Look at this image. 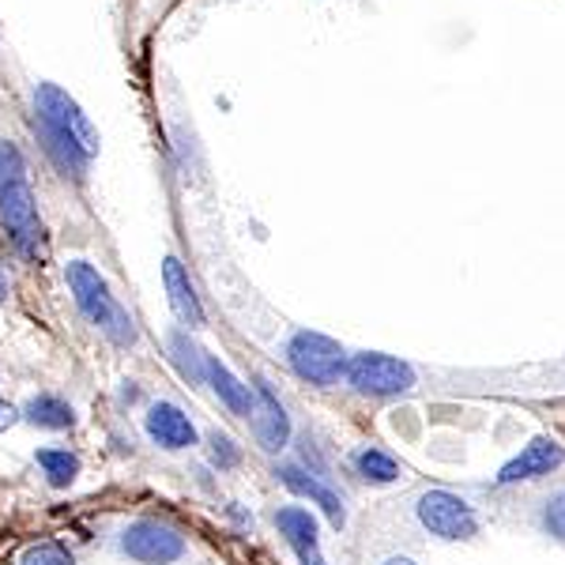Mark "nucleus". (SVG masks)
<instances>
[{"label":"nucleus","mask_w":565,"mask_h":565,"mask_svg":"<svg viewBox=\"0 0 565 565\" xmlns=\"http://www.w3.org/2000/svg\"><path fill=\"white\" fill-rule=\"evenodd\" d=\"M562 463H565V449L554 437H532V441L498 471V487H516V482L554 476Z\"/></svg>","instance_id":"nucleus-9"},{"label":"nucleus","mask_w":565,"mask_h":565,"mask_svg":"<svg viewBox=\"0 0 565 565\" xmlns=\"http://www.w3.org/2000/svg\"><path fill=\"white\" fill-rule=\"evenodd\" d=\"M276 527L282 543L295 551L298 565H328L321 554V535H317V516L306 505H279L276 509Z\"/></svg>","instance_id":"nucleus-10"},{"label":"nucleus","mask_w":565,"mask_h":565,"mask_svg":"<svg viewBox=\"0 0 565 565\" xmlns=\"http://www.w3.org/2000/svg\"><path fill=\"white\" fill-rule=\"evenodd\" d=\"M282 359H287L290 373L306 385L317 388H332L343 381L348 373V359L351 354L324 332H309V328H298L287 343H282Z\"/></svg>","instance_id":"nucleus-3"},{"label":"nucleus","mask_w":565,"mask_h":565,"mask_svg":"<svg viewBox=\"0 0 565 565\" xmlns=\"http://www.w3.org/2000/svg\"><path fill=\"white\" fill-rule=\"evenodd\" d=\"M415 516L434 540L445 543H460V540H476L479 535V513L468 498L452 494V490H426L415 501Z\"/></svg>","instance_id":"nucleus-6"},{"label":"nucleus","mask_w":565,"mask_h":565,"mask_svg":"<svg viewBox=\"0 0 565 565\" xmlns=\"http://www.w3.org/2000/svg\"><path fill=\"white\" fill-rule=\"evenodd\" d=\"M143 426H148L151 441L167 452H185L196 445L193 418L181 412L178 404H170V399H154V404L148 407V415H143Z\"/></svg>","instance_id":"nucleus-12"},{"label":"nucleus","mask_w":565,"mask_h":565,"mask_svg":"<svg viewBox=\"0 0 565 565\" xmlns=\"http://www.w3.org/2000/svg\"><path fill=\"white\" fill-rule=\"evenodd\" d=\"M34 460H39L42 476L50 479V487H57V490L72 487L79 476V457L68 449H39L34 452Z\"/></svg>","instance_id":"nucleus-17"},{"label":"nucleus","mask_w":565,"mask_h":565,"mask_svg":"<svg viewBox=\"0 0 565 565\" xmlns=\"http://www.w3.org/2000/svg\"><path fill=\"white\" fill-rule=\"evenodd\" d=\"M117 546H121L125 558H132L140 565H174L189 554L185 540H181L174 527L162 524V521H148V516H143V521L125 524Z\"/></svg>","instance_id":"nucleus-7"},{"label":"nucleus","mask_w":565,"mask_h":565,"mask_svg":"<svg viewBox=\"0 0 565 565\" xmlns=\"http://www.w3.org/2000/svg\"><path fill=\"white\" fill-rule=\"evenodd\" d=\"M540 524H543V532L551 535V540L565 543V487L551 490V494L543 498V509H540Z\"/></svg>","instance_id":"nucleus-20"},{"label":"nucleus","mask_w":565,"mask_h":565,"mask_svg":"<svg viewBox=\"0 0 565 565\" xmlns=\"http://www.w3.org/2000/svg\"><path fill=\"white\" fill-rule=\"evenodd\" d=\"M34 132H39L53 167L72 181H84L98 154V132L76 98L57 84L34 87Z\"/></svg>","instance_id":"nucleus-1"},{"label":"nucleus","mask_w":565,"mask_h":565,"mask_svg":"<svg viewBox=\"0 0 565 565\" xmlns=\"http://www.w3.org/2000/svg\"><path fill=\"white\" fill-rule=\"evenodd\" d=\"M65 282H68L72 302H76L79 317H84L87 324H95L98 332L114 343V348H136L140 332H136L132 313L117 302L106 276L95 268V264H90V260H68L65 264Z\"/></svg>","instance_id":"nucleus-2"},{"label":"nucleus","mask_w":565,"mask_h":565,"mask_svg":"<svg viewBox=\"0 0 565 565\" xmlns=\"http://www.w3.org/2000/svg\"><path fill=\"white\" fill-rule=\"evenodd\" d=\"M23 418L34 426H42V430H72V426H76V412H72V404L61 396H53V392H39V396L26 399Z\"/></svg>","instance_id":"nucleus-15"},{"label":"nucleus","mask_w":565,"mask_h":565,"mask_svg":"<svg viewBox=\"0 0 565 565\" xmlns=\"http://www.w3.org/2000/svg\"><path fill=\"white\" fill-rule=\"evenodd\" d=\"M8 298V279H4V271H0V302Z\"/></svg>","instance_id":"nucleus-25"},{"label":"nucleus","mask_w":565,"mask_h":565,"mask_svg":"<svg viewBox=\"0 0 565 565\" xmlns=\"http://www.w3.org/2000/svg\"><path fill=\"white\" fill-rule=\"evenodd\" d=\"M0 226H4L8 238H12V245L26 260L45 257V226L39 215V200H34V189L26 178L0 189Z\"/></svg>","instance_id":"nucleus-5"},{"label":"nucleus","mask_w":565,"mask_h":565,"mask_svg":"<svg viewBox=\"0 0 565 565\" xmlns=\"http://www.w3.org/2000/svg\"><path fill=\"white\" fill-rule=\"evenodd\" d=\"M15 423H20V412H15V407L8 404V399H0V434L12 430Z\"/></svg>","instance_id":"nucleus-23"},{"label":"nucleus","mask_w":565,"mask_h":565,"mask_svg":"<svg viewBox=\"0 0 565 565\" xmlns=\"http://www.w3.org/2000/svg\"><path fill=\"white\" fill-rule=\"evenodd\" d=\"M381 565H415L412 558H407V554H392V558H385Z\"/></svg>","instance_id":"nucleus-24"},{"label":"nucleus","mask_w":565,"mask_h":565,"mask_svg":"<svg viewBox=\"0 0 565 565\" xmlns=\"http://www.w3.org/2000/svg\"><path fill=\"white\" fill-rule=\"evenodd\" d=\"M26 178V162H23V151L15 148L12 140H0V189H8L12 181Z\"/></svg>","instance_id":"nucleus-22"},{"label":"nucleus","mask_w":565,"mask_h":565,"mask_svg":"<svg viewBox=\"0 0 565 565\" xmlns=\"http://www.w3.org/2000/svg\"><path fill=\"white\" fill-rule=\"evenodd\" d=\"M343 381L351 385V392L370 399H392V396H407L418 385V373L412 362L396 359V354H381V351H359L348 359V373Z\"/></svg>","instance_id":"nucleus-4"},{"label":"nucleus","mask_w":565,"mask_h":565,"mask_svg":"<svg viewBox=\"0 0 565 565\" xmlns=\"http://www.w3.org/2000/svg\"><path fill=\"white\" fill-rule=\"evenodd\" d=\"M162 287H167V302L174 309V317L193 332V328H204V306H200L196 282L189 279V268L181 264L174 253L162 260Z\"/></svg>","instance_id":"nucleus-13"},{"label":"nucleus","mask_w":565,"mask_h":565,"mask_svg":"<svg viewBox=\"0 0 565 565\" xmlns=\"http://www.w3.org/2000/svg\"><path fill=\"white\" fill-rule=\"evenodd\" d=\"M253 437L264 452H282L290 445V415L282 407V399L276 396V388L268 385L264 377L253 381Z\"/></svg>","instance_id":"nucleus-8"},{"label":"nucleus","mask_w":565,"mask_h":565,"mask_svg":"<svg viewBox=\"0 0 565 565\" xmlns=\"http://www.w3.org/2000/svg\"><path fill=\"white\" fill-rule=\"evenodd\" d=\"M207 457H212V463L218 471H231V468H238L242 463V449L231 441L226 434H207Z\"/></svg>","instance_id":"nucleus-21"},{"label":"nucleus","mask_w":565,"mask_h":565,"mask_svg":"<svg viewBox=\"0 0 565 565\" xmlns=\"http://www.w3.org/2000/svg\"><path fill=\"white\" fill-rule=\"evenodd\" d=\"M20 565H76V554L57 540H39L23 551Z\"/></svg>","instance_id":"nucleus-19"},{"label":"nucleus","mask_w":565,"mask_h":565,"mask_svg":"<svg viewBox=\"0 0 565 565\" xmlns=\"http://www.w3.org/2000/svg\"><path fill=\"white\" fill-rule=\"evenodd\" d=\"M354 471H359L366 482H396L399 479V463L396 457H388L385 449H373V445H366V449L354 452Z\"/></svg>","instance_id":"nucleus-18"},{"label":"nucleus","mask_w":565,"mask_h":565,"mask_svg":"<svg viewBox=\"0 0 565 565\" xmlns=\"http://www.w3.org/2000/svg\"><path fill=\"white\" fill-rule=\"evenodd\" d=\"M167 351H170V362L178 366L181 377L189 381V385H204V348L189 335V328H174V332L167 335Z\"/></svg>","instance_id":"nucleus-16"},{"label":"nucleus","mask_w":565,"mask_h":565,"mask_svg":"<svg viewBox=\"0 0 565 565\" xmlns=\"http://www.w3.org/2000/svg\"><path fill=\"white\" fill-rule=\"evenodd\" d=\"M276 479L290 490V494L306 498L309 505L321 509V513H324L335 527L348 524V509H343V498L335 494V490L328 487V482L317 479L313 471H306L302 463H279V468H276Z\"/></svg>","instance_id":"nucleus-11"},{"label":"nucleus","mask_w":565,"mask_h":565,"mask_svg":"<svg viewBox=\"0 0 565 565\" xmlns=\"http://www.w3.org/2000/svg\"><path fill=\"white\" fill-rule=\"evenodd\" d=\"M204 385H212V392L218 396V404H223L226 412L249 418V412H253V388L245 385L242 377H234L231 366H226L218 354H204Z\"/></svg>","instance_id":"nucleus-14"}]
</instances>
